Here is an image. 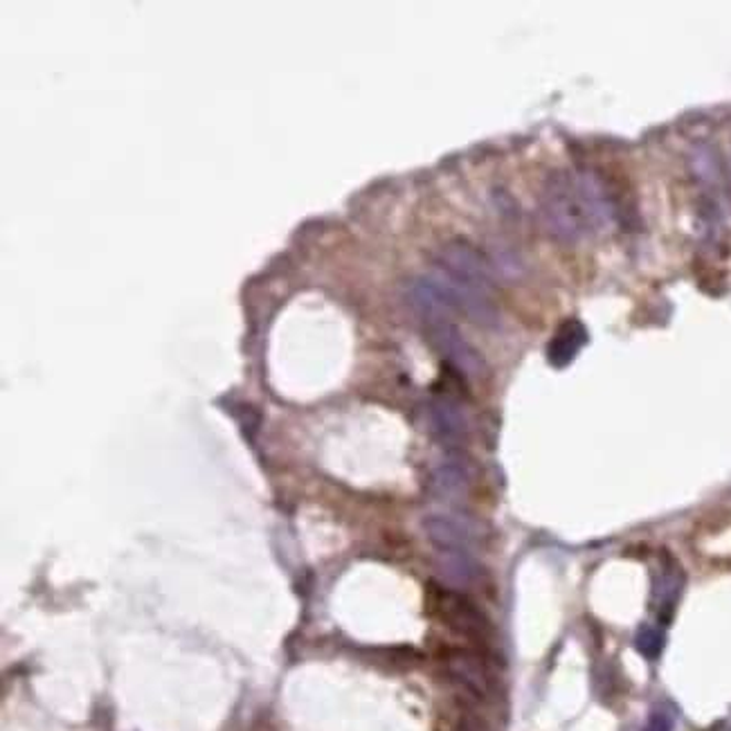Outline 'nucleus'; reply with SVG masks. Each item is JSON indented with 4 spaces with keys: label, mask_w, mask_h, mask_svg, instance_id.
Returning <instances> with one entry per match:
<instances>
[{
    "label": "nucleus",
    "mask_w": 731,
    "mask_h": 731,
    "mask_svg": "<svg viewBox=\"0 0 731 731\" xmlns=\"http://www.w3.org/2000/svg\"><path fill=\"white\" fill-rule=\"evenodd\" d=\"M540 216L544 230L565 246H574V243L594 232L581 197L576 171H552L550 178L544 180L540 192Z\"/></svg>",
    "instance_id": "obj_1"
},
{
    "label": "nucleus",
    "mask_w": 731,
    "mask_h": 731,
    "mask_svg": "<svg viewBox=\"0 0 731 731\" xmlns=\"http://www.w3.org/2000/svg\"><path fill=\"white\" fill-rule=\"evenodd\" d=\"M425 327H428V336H431V342L435 345V349L453 364L455 370H459L468 379H481L484 377V372H486L484 358L462 336V331L457 329L453 318H444V320L431 322Z\"/></svg>",
    "instance_id": "obj_2"
},
{
    "label": "nucleus",
    "mask_w": 731,
    "mask_h": 731,
    "mask_svg": "<svg viewBox=\"0 0 731 731\" xmlns=\"http://www.w3.org/2000/svg\"><path fill=\"white\" fill-rule=\"evenodd\" d=\"M423 529L437 552H473L479 540L477 525L459 511L431 513L423 520Z\"/></svg>",
    "instance_id": "obj_3"
},
{
    "label": "nucleus",
    "mask_w": 731,
    "mask_h": 731,
    "mask_svg": "<svg viewBox=\"0 0 731 731\" xmlns=\"http://www.w3.org/2000/svg\"><path fill=\"white\" fill-rule=\"evenodd\" d=\"M439 264H442L444 273L457 277L459 282H464L477 290L491 295V290H494L491 268L479 255V251H475L470 246V243H466V241L448 243V246L442 251Z\"/></svg>",
    "instance_id": "obj_4"
},
{
    "label": "nucleus",
    "mask_w": 731,
    "mask_h": 731,
    "mask_svg": "<svg viewBox=\"0 0 731 731\" xmlns=\"http://www.w3.org/2000/svg\"><path fill=\"white\" fill-rule=\"evenodd\" d=\"M437 611L446 624H451L457 633L470 639L486 642V637L491 633L489 624H486L477 607L455 592H437Z\"/></svg>",
    "instance_id": "obj_5"
},
{
    "label": "nucleus",
    "mask_w": 731,
    "mask_h": 731,
    "mask_svg": "<svg viewBox=\"0 0 731 731\" xmlns=\"http://www.w3.org/2000/svg\"><path fill=\"white\" fill-rule=\"evenodd\" d=\"M431 421L435 435L451 446H459L468 437V416L453 396H435L431 403Z\"/></svg>",
    "instance_id": "obj_6"
},
{
    "label": "nucleus",
    "mask_w": 731,
    "mask_h": 731,
    "mask_svg": "<svg viewBox=\"0 0 731 731\" xmlns=\"http://www.w3.org/2000/svg\"><path fill=\"white\" fill-rule=\"evenodd\" d=\"M587 345V329L579 320H565L550 347H547V358L554 364V368H568V364L581 353V349Z\"/></svg>",
    "instance_id": "obj_7"
},
{
    "label": "nucleus",
    "mask_w": 731,
    "mask_h": 731,
    "mask_svg": "<svg viewBox=\"0 0 731 731\" xmlns=\"http://www.w3.org/2000/svg\"><path fill=\"white\" fill-rule=\"evenodd\" d=\"M437 572L446 585L466 590L479 579V565L473 552H437Z\"/></svg>",
    "instance_id": "obj_8"
},
{
    "label": "nucleus",
    "mask_w": 731,
    "mask_h": 731,
    "mask_svg": "<svg viewBox=\"0 0 731 731\" xmlns=\"http://www.w3.org/2000/svg\"><path fill=\"white\" fill-rule=\"evenodd\" d=\"M470 481L468 464L459 455H448L435 473H433V489L442 498H459L466 494Z\"/></svg>",
    "instance_id": "obj_9"
},
{
    "label": "nucleus",
    "mask_w": 731,
    "mask_h": 731,
    "mask_svg": "<svg viewBox=\"0 0 731 731\" xmlns=\"http://www.w3.org/2000/svg\"><path fill=\"white\" fill-rule=\"evenodd\" d=\"M448 668H451L453 678L459 685H464L470 693L486 696V691H489V678H486L484 666L475 657L457 653L448 659Z\"/></svg>",
    "instance_id": "obj_10"
},
{
    "label": "nucleus",
    "mask_w": 731,
    "mask_h": 731,
    "mask_svg": "<svg viewBox=\"0 0 731 731\" xmlns=\"http://www.w3.org/2000/svg\"><path fill=\"white\" fill-rule=\"evenodd\" d=\"M682 590V572L671 563V565H664L661 572L655 574V601L664 607V611H671L676 598L680 596Z\"/></svg>",
    "instance_id": "obj_11"
},
{
    "label": "nucleus",
    "mask_w": 731,
    "mask_h": 731,
    "mask_svg": "<svg viewBox=\"0 0 731 731\" xmlns=\"http://www.w3.org/2000/svg\"><path fill=\"white\" fill-rule=\"evenodd\" d=\"M635 646L646 659H657L659 653L664 650V633L655 626H642L637 631Z\"/></svg>",
    "instance_id": "obj_12"
},
{
    "label": "nucleus",
    "mask_w": 731,
    "mask_h": 731,
    "mask_svg": "<svg viewBox=\"0 0 731 731\" xmlns=\"http://www.w3.org/2000/svg\"><path fill=\"white\" fill-rule=\"evenodd\" d=\"M676 727V716L666 704H659L650 711L646 729L644 731H674Z\"/></svg>",
    "instance_id": "obj_13"
},
{
    "label": "nucleus",
    "mask_w": 731,
    "mask_h": 731,
    "mask_svg": "<svg viewBox=\"0 0 731 731\" xmlns=\"http://www.w3.org/2000/svg\"><path fill=\"white\" fill-rule=\"evenodd\" d=\"M709 731H731V718L716 722V724H713Z\"/></svg>",
    "instance_id": "obj_14"
},
{
    "label": "nucleus",
    "mask_w": 731,
    "mask_h": 731,
    "mask_svg": "<svg viewBox=\"0 0 731 731\" xmlns=\"http://www.w3.org/2000/svg\"><path fill=\"white\" fill-rule=\"evenodd\" d=\"M729 180H731V160H729Z\"/></svg>",
    "instance_id": "obj_15"
}]
</instances>
